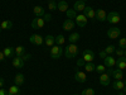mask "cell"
Wrapping results in <instances>:
<instances>
[{
	"instance_id": "cell-24",
	"label": "cell",
	"mask_w": 126,
	"mask_h": 95,
	"mask_svg": "<svg viewBox=\"0 0 126 95\" xmlns=\"http://www.w3.org/2000/svg\"><path fill=\"white\" fill-rule=\"evenodd\" d=\"M125 88V82L122 80H115L113 81V89L116 90H122Z\"/></svg>"
},
{
	"instance_id": "cell-38",
	"label": "cell",
	"mask_w": 126,
	"mask_h": 95,
	"mask_svg": "<svg viewBox=\"0 0 126 95\" xmlns=\"http://www.w3.org/2000/svg\"><path fill=\"white\" fill-rule=\"evenodd\" d=\"M30 57H32V56H30L29 53H25V55H23V56L20 57V58H22V60L25 62V61H29V60H30Z\"/></svg>"
},
{
	"instance_id": "cell-46",
	"label": "cell",
	"mask_w": 126,
	"mask_h": 95,
	"mask_svg": "<svg viewBox=\"0 0 126 95\" xmlns=\"http://www.w3.org/2000/svg\"><path fill=\"white\" fill-rule=\"evenodd\" d=\"M124 56H125V57H126V48H125V49H124Z\"/></svg>"
},
{
	"instance_id": "cell-16",
	"label": "cell",
	"mask_w": 126,
	"mask_h": 95,
	"mask_svg": "<svg viewBox=\"0 0 126 95\" xmlns=\"http://www.w3.org/2000/svg\"><path fill=\"white\" fill-rule=\"evenodd\" d=\"M69 8H68V3L66 1V0H61V1L57 4V10H59V12H67Z\"/></svg>"
},
{
	"instance_id": "cell-13",
	"label": "cell",
	"mask_w": 126,
	"mask_h": 95,
	"mask_svg": "<svg viewBox=\"0 0 126 95\" xmlns=\"http://www.w3.org/2000/svg\"><path fill=\"white\" fill-rule=\"evenodd\" d=\"M100 84H101V85H103V86L110 85V76L107 75L106 72L101 73V76H100Z\"/></svg>"
},
{
	"instance_id": "cell-44",
	"label": "cell",
	"mask_w": 126,
	"mask_h": 95,
	"mask_svg": "<svg viewBox=\"0 0 126 95\" xmlns=\"http://www.w3.org/2000/svg\"><path fill=\"white\" fill-rule=\"evenodd\" d=\"M0 95H8V91L4 89H0Z\"/></svg>"
},
{
	"instance_id": "cell-11",
	"label": "cell",
	"mask_w": 126,
	"mask_h": 95,
	"mask_svg": "<svg viewBox=\"0 0 126 95\" xmlns=\"http://www.w3.org/2000/svg\"><path fill=\"white\" fill-rule=\"evenodd\" d=\"M83 14H85L87 18H92V19L96 18V12H94L93 8H91V6H86L85 10H83Z\"/></svg>"
},
{
	"instance_id": "cell-10",
	"label": "cell",
	"mask_w": 126,
	"mask_h": 95,
	"mask_svg": "<svg viewBox=\"0 0 126 95\" xmlns=\"http://www.w3.org/2000/svg\"><path fill=\"white\" fill-rule=\"evenodd\" d=\"M103 65L106 66L107 69H110V67H113L115 65H116V60H115L112 56H107L106 58H103Z\"/></svg>"
},
{
	"instance_id": "cell-30",
	"label": "cell",
	"mask_w": 126,
	"mask_h": 95,
	"mask_svg": "<svg viewBox=\"0 0 126 95\" xmlns=\"http://www.w3.org/2000/svg\"><path fill=\"white\" fill-rule=\"evenodd\" d=\"M64 42H66V39H64V37H63L62 34H59V36L56 37V43L58 46H63V45H64Z\"/></svg>"
},
{
	"instance_id": "cell-22",
	"label": "cell",
	"mask_w": 126,
	"mask_h": 95,
	"mask_svg": "<svg viewBox=\"0 0 126 95\" xmlns=\"http://www.w3.org/2000/svg\"><path fill=\"white\" fill-rule=\"evenodd\" d=\"M112 76H113V79H115V80H122V79H124V73H122V70H120V69L113 70Z\"/></svg>"
},
{
	"instance_id": "cell-18",
	"label": "cell",
	"mask_w": 126,
	"mask_h": 95,
	"mask_svg": "<svg viewBox=\"0 0 126 95\" xmlns=\"http://www.w3.org/2000/svg\"><path fill=\"white\" fill-rule=\"evenodd\" d=\"M33 13H34V15H35L37 18H43L44 14H46L44 8H42V6H35V8L33 9Z\"/></svg>"
},
{
	"instance_id": "cell-12",
	"label": "cell",
	"mask_w": 126,
	"mask_h": 95,
	"mask_svg": "<svg viewBox=\"0 0 126 95\" xmlns=\"http://www.w3.org/2000/svg\"><path fill=\"white\" fill-rule=\"evenodd\" d=\"M75 24H76V22H73V19H68L67 18L64 22H63V29L64 30H71V29H73Z\"/></svg>"
},
{
	"instance_id": "cell-1",
	"label": "cell",
	"mask_w": 126,
	"mask_h": 95,
	"mask_svg": "<svg viewBox=\"0 0 126 95\" xmlns=\"http://www.w3.org/2000/svg\"><path fill=\"white\" fill-rule=\"evenodd\" d=\"M78 53V47L75 45V43H71L68 47H66L64 49V56L67 58H75Z\"/></svg>"
},
{
	"instance_id": "cell-21",
	"label": "cell",
	"mask_w": 126,
	"mask_h": 95,
	"mask_svg": "<svg viewBox=\"0 0 126 95\" xmlns=\"http://www.w3.org/2000/svg\"><path fill=\"white\" fill-rule=\"evenodd\" d=\"M116 65H117V67H119L120 70H125V69H126V57H125V56L120 57V58L116 61Z\"/></svg>"
},
{
	"instance_id": "cell-51",
	"label": "cell",
	"mask_w": 126,
	"mask_h": 95,
	"mask_svg": "<svg viewBox=\"0 0 126 95\" xmlns=\"http://www.w3.org/2000/svg\"><path fill=\"white\" fill-rule=\"evenodd\" d=\"M82 1H86V0H82Z\"/></svg>"
},
{
	"instance_id": "cell-2",
	"label": "cell",
	"mask_w": 126,
	"mask_h": 95,
	"mask_svg": "<svg viewBox=\"0 0 126 95\" xmlns=\"http://www.w3.org/2000/svg\"><path fill=\"white\" fill-rule=\"evenodd\" d=\"M106 20H107L109 23H111V24H117V23H120L121 18H120V14L117 12H111V13L107 14Z\"/></svg>"
},
{
	"instance_id": "cell-42",
	"label": "cell",
	"mask_w": 126,
	"mask_h": 95,
	"mask_svg": "<svg viewBox=\"0 0 126 95\" xmlns=\"http://www.w3.org/2000/svg\"><path fill=\"white\" fill-rule=\"evenodd\" d=\"M106 73H107L109 76H112V73H113V69H112V67L107 69V72H106Z\"/></svg>"
},
{
	"instance_id": "cell-14",
	"label": "cell",
	"mask_w": 126,
	"mask_h": 95,
	"mask_svg": "<svg viewBox=\"0 0 126 95\" xmlns=\"http://www.w3.org/2000/svg\"><path fill=\"white\" fill-rule=\"evenodd\" d=\"M54 43H56V37L50 36V34L46 36V38H44V45H46L47 47H53Z\"/></svg>"
},
{
	"instance_id": "cell-43",
	"label": "cell",
	"mask_w": 126,
	"mask_h": 95,
	"mask_svg": "<svg viewBox=\"0 0 126 95\" xmlns=\"http://www.w3.org/2000/svg\"><path fill=\"white\" fill-rule=\"evenodd\" d=\"M4 60H5V56L3 53V51H0V61H4Z\"/></svg>"
},
{
	"instance_id": "cell-5",
	"label": "cell",
	"mask_w": 126,
	"mask_h": 95,
	"mask_svg": "<svg viewBox=\"0 0 126 95\" xmlns=\"http://www.w3.org/2000/svg\"><path fill=\"white\" fill-rule=\"evenodd\" d=\"M75 19H76V24H77L79 28H85V27H86V24H87V20H88V18H87L85 14L77 15Z\"/></svg>"
},
{
	"instance_id": "cell-40",
	"label": "cell",
	"mask_w": 126,
	"mask_h": 95,
	"mask_svg": "<svg viewBox=\"0 0 126 95\" xmlns=\"http://www.w3.org/2000/svg\"><path fill=\"white\" fill-rule=\"evenodd\" d=\"M107 56H109V55H107V53H106V51H105V49H103V51H101V52H100V57H101V58H106V57H107Z\"/></svg>"
},
{
	"instance_id": "cell-37",
	"label": "cell",
	"mask_w": 126,
	"mask_h": 95,
	"mask_svg": "<svg viewBox=\"0 0 126 95\" xmlns=\"http://www.w3.org/2000/svg\"><path fill=\"white\" fill-rule=\"evenodd\" d=\"M115 53H116V56H119V57H122V56H124V49H122V48L115 49Z\"/></svg>"
},
{
	"instance_id": "cell-26",
	"label": "cell",
	"mask_w": 126,
	"mask_h": 95,
	"mask_svg": "<svg viewBox=\"0 0 126 95\" xmlns=\"http://www.w3.org/2000/svg\"><path fill=\"white\" fill-rule=\"evenodd\" d=\"M15 56H18V57H22L23 55H25V48L24 47H22V46H18V47H15Z\"/></svg>"
},
{
	"instance_id": "cell-20",
	"label": "cell",
	"mask_w": 126,
	"mask_h": 95,
	"mask_svg": "<svg viewBox=\"0 0 126 95\" xmlns=\"http://www.w3.org/2000/svg\"><path fill=\"white\" fill-rule=\"evenodd\" d=\"M24 80H25V79H24L23 73H18V75H15V77H14V82H15V85H18V86L23 85Z\"/></svg>"
},
{
	"instance_id": "cell-9",
	"label": "cell",
	"mask_w": 126,
	"mask_h": 95,
	"mask_svg": "<svg viewBox=\"0 0 126 95\" xmlns=\"http://www.w3.org/2000/svg\"><path fill=\"white\" fill-rule=\"evenodd\" d=\"M44 19L43 18H34L33 22H32V27H33L34 29H39V28H43L44 25Z\"/></svg>"
},
{
	"instance_id": "cell-23",
	"label": "cell",
	"mask_w": 126,
	"mask_h": 95,
	"mask_svg": "<svg viewBox=\"0 0 126 95\" xmlns=\"http://www.w3.org/2000/svg\"><path fill=\"white\" fill-rule=\"evenodd\" d=\"M20 93V89L18 85H13V86H10L9 90H8V95H19Z\"/></svg>"
},
{
	"instance_id": "cell-7",
	"label": "cell",
	"mask_w": 126,
	"mask_h": 95,
	"mask_svg": "<svg viewBox=\"0 0 126 95\" xmlns=\"http://www.w3.org/2000/svg\"><path fill=\"white\" fill-rule=\"evenodd\" d=\"M120 34H121V29L120 28H110L109 30H107V36H109V38H111V39H115V38H119L120 37Z\"/></svg>"
},
{
	"instance_id": "cell-35",
	"label": "cell",
	"mask_w": 126,
	"mask_h": 95,
	"mask_svg": "<svg viewBox=\"0 0 126 95\" xmlns=\"http://www.w3.org/2000/svg\"><path fill=\"white\" fill-rule=\"evenodd\" d=\"M119 46H120V48H122V49L126 48V38H120V41H119Z\"/></svg>"
},
{
	"instance_id": "cell-3",
	"label": "cell",
	"mask_w": 126,
	"mask_h": 95,
	"mask_svg": "<svg viewBox=\"0 0 126 95\" xmlns=\"http://www.w3.org/2000/svg\"><path fill=\"white\" fill-rule=\"evenodd\" d=\"M62 55H63V49L61 48V46H53L50 48V56H52V58H54V60H57V58H61L62 57Z\"/></svg>"
},
{
	"instance_id": "cell-36",
	"label": "cell",
	"mask_w": 126,
	"mask_h": 95,
	"mask_svg": "<svg viewBox=\"0 0 126 95\" xmlns=\"http://www.w3.org/2000/svg\"><path fill=\"white\" fill-rule=\"evenodd\" d=\"M96 71L100 72V73H103L105 71H106V66L105 65H98V66H96Z\"/></svg>"
},
{
	"instance_id": "cell-47",
	"label": "cell",
	"mask_w": 126,
	"mask_h": 95,
	"mask_svg": "<svg viewBox=\"0 0 126 95\" xmlns=\"http://www.w3.org/2000/svg\"><path fill=\"white\" fill-rule=\"evenodd\" d=\"M122 90H124V91H125V93H126V85H125V88H124V89H122Z\"/></svg>"
},
{
	"instance_id": "cell-27",
	"label": "cell",
	"mask_w": 126,
	"mask_h": 95,
	"mask_svg": "<svg viewBox=\"0 0 126 95\" xmlns=\"http://www.w3.org/2000/svg\"><path fill=\"white\" fill-rule=\"evenodd\" d=\"M93 70H96V66H94L93 62H87V63H85V71H86V72H92Z\"/></svg>"
},
{
	"instance_id": "cell-34",
	"label": "cell",
	"mask_w": 126,
	"mask_h": 95,
	"mask_svg": "<svg viewBox=\"0 0 126 95\" xmlns=\"http://www.w3.org/2000/svg\"><path fill=\"white\" fill-rule=\"evenodd\" d=\"M105 51H106V53L110 56V55H112L113 52H115V46H112V45H110V46H107L106 48H105Z\"/></svg>"
},
{
	"instance_id": "cell-39",
	"label": "cell",
	"mask_w": 126,
	"mask_h": 95,
	"mask_svg": "<svg viewBox=\"0 0 126 95\" xmlns=\"http://www.w3.org/2000/svg\"><path fill=\"white\" fill-rule=\"evenodd\" d=\"M43 19H44V22H50V20H52V15L50 14H44Z\"/></svg>"
},
{
	"instance_id": "cell-33",
	"label": "cell",
	"mask_w": 126,
	"mask_h": 95,
	"mask_svg": "<svg viewBox=\"0 0 126 95\" xmlns=\"http://www.w3.org/2000/svg\"><path fill=\"white\" fill-rule=\"evenodd\" d=\"M82 95H94V90L92 88H87L82 91Z\"/></svg>"
},
{
	"instance_id": "cell-25",
	"label": "cell",
	"mask_w": 126,
	"mask_h": 95,
	"mask_svg": "<svg viewBox=\"0 0 126 95\" xmlns=\"http://www.w3.org/2000/svg\"><path fill=\"white\" fill-rule=\"evenodd\" d=\"M3 53H4L5 57H12V56L15 53V51H14L12 47H6V48L3 49Z\"/></svg>"
},
{
	"instance_id": "cell-6",
	"label": "cell",
	"mask_w": 126,
	"mask_h": 95,
	"mask_svg": "<svg viewBox=\"0 0 126 95\" xmlns=\"http://www.w3.org/2000/svg\"><path fill=\"white\" fill-rule=\"evenodd\" d=\"M43 41H44V38L42 36H39V34H32L30 38H29L30 43H33L35 46H42V45H43Z\"/></svg>"
},
{
	"instance_id": "cell-32",
	"label": "cell",
	"mask_w": 126,
	"mask_h": 95,
	"mask_svg": "<svg viewBox=\"0 0 126 95\" xmlns=\"http://www.w3.org/2000/svg\"><path fill=\"white\" fill-rule=\"evenodd\" d=\"M48 9L49 10H57V4H56V0H48Z\"/></svg>"
},
{
	"instance_id": "cell-28",
	"label": "cell",
	"mask_w": 126,
	"mask_h": 95,
	"mask_svg": "<svg viewBox=\"0 0 126 95\" xmlns=\"http://www.w3.org/2000/svg\"><path fill=\"white\" fill-rule=\"evenodd\" d=\"M0 27H1L3 29H12L13 28V22L12 20H4V22L0 24Z\"/></svg>"
},
{
	"instance_id": "cell-41",
	"label": "cell",
	"mask_w": 126,
	"mask_h": 95,
	"mask_svg": "<svg viewBox=\"0 0 126 95\" xmlns=\"http://www.w3.org/2000/svg\"><path fill=\"white\" fill-rule=\"evenodd\" d=\"M85 61H83V58H79L78 61H77V66H83V65H85Z\"/></svg>"
},
{
	"instance_id": "cell-31",
	"label": "cell",
	"mask_w": 126,
	"mask_h": 95,
	"mask_svg": "<svg viewBox=\"0 0 126 95\" xmlns=\"http://www.w3.org/2000/svg\"><path fill=\"white\" fill-rule=\"evenodd\" d=\"M69 42H71V43H76V42L79 39V34L78 33H72L71 36H69Z\"/></svg>"
},
{
	"instance_id": "cell-4",
	"label": "cell",
	"mask_w": 126,
	"mask_h": 95,
	"mask_svg": "<svg viewBox=\"0 0 126 95\" xmlns=\"http://www.w3.org/2000/svg\"><path fill=\"white\" fill-rule=\"evenodd\" d=\"M82 58H83V61H85L86 63L87 62H93V60H94V52L92 49H90V48L85 49V51H83Z\"/></svg>"
},
{
	"instance_id": "cell-19",
	"label": "cell",
	"mask_w": 126,
	"mask_h": 95,
	"mask_svg": "<svg viewBox=\"0 0 126 95\" xmlns=\"http://www.w3.org/2000/svg\"><path fill=\"white\" fill-rule=\"evenodd\" d=\"M13 66L16 67V69H23V66H24V61L20 58V57L15 56V57L13 58Z\"/></svg>"
},
{
	"instance_id": "cell-48",
	"label": "cell",
	"mask_w": 126,
	"mask_h": 95,
	"mask_svg": "<svg viewBox=\"0 0 126 95\" xmlns=\"http://www.w3.org/2000/svg\"><path fill=\"white\" fill-rule=\"evenodd\" d=\"M1 30H3V28H1V27H0V32H1Z\"/></svg>"
},
{
	"instance_id": "cell-8",
	"label": "cell",
	"mask_w": 126,
	"mask_h": 95,
	"mask_svg": "<svg viewBox=\"0 0 126 95\" xmlns=\"http://www.w3.org/2000/svg\"><path fill=\"white\" fill-rule=\"evenodd\" d=\"M75 80H76L77 82H82V84H83V82H86V80H87L86 72L77 70V71H76V73H75Z\"/></svg>"
},
{
	"instance_id": "cell-52",
	"label": "cell",
	"mask_w": 126,
	"mask_h": 95,
	"mask_svg": "<svg viewBox=\"0 0 126 95\" xmlns=\"http://www.w3.org/2000/svg\"><path fill=\"white\" fill-rule=\"evenodd\" d=\"M59 1H61V0H59Z\"/></svg>"
},
{
	"instance_id": "cell-49",
	"label": "cell",
	"mask_w": 126,
	"mask_h": 95,
	"mask_svg": "<svg viewBox=\"0 0 126 95\" xmlns=\"http://www.w3.org/2000/svg\"><path fill=\"white\" fill-rule=\"evenodd\" d=\"M125 85H126V80H125Z\"/></svg>"
},
{
	"instance_id": "cell-29",
	"label": "cell",
	"mask_w": 126,
	"mask_h": 95,
	"mask_svg": "<svg viewBox=\"0 0 126 95\" xmlns=\"http://www.w3.org/2000/svg\"><path fill=\"white\" fill-rule=\"evenodd\" d=\"M66 14H67V18L68 19H72V18H76L77 17V12L75 9H68L67 12H66Z\"/></svg>"
},
{
	"instance_id": "cell-17",
	"label": "cell",
	"mask_w": 126,
	"mask_h": 95,
	"mask_svg": "<svg viewBox=\"0 0 126 95\" xmlns=\"http://www.w3.org/2000/svg\"><path fill=\"white\" fill-rule=\"evenodd\" d=\"M85 8H86L85 1H82V0H77V1L75 3V5H73V9H75L76 12H83Z\"/></svg>"
},
{
	"instance_id": "cell-45",
	"label": "cell",
	"mask_w": 126,
	"mask_h": 95,
	"mask_svg": "<svg viewBox=\"0 0 126 95\" xmlns=\"http://www.w3.org/2000/svg\"><path fill=\"white\" fill-rule=\"evenodd\" d=\"M3 85H4V79L0 77V88H3Z\"/></svg>"
},
{
	"instance_id": "cell-50",
	"label": "cell",
	"mask_w": 126,
	"mask_h": 95,
	"mask_svg": "<svg viewBox=\"0 0 126 95\" xmlns=\"http://www.w3.org/2000/svg\"><path fill=\"white\" fill-rule=\"evenodd\" d=\"M73 95H78V94H73Z\"/></svg>"
},
{
	"instance_id": "cell-15",
	"label": "cell",
	"mask_w": 126,
	"mask_h": 95,
	"mask_svg": "<svg viewBox=\"0 0 126 95\" xmlns=\"http://www.w3.org/2000/svg\"><path fill=\"white\" fill-rule=\"evenodd\" d=\"M106 18H107V14H106V12H105L103 9H98L96 12V19L97 20H100V22H105Z\"/></svg>"
}]
</instances>
